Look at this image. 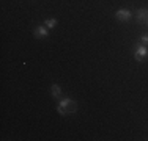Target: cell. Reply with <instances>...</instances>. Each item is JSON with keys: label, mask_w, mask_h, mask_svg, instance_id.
I'll use <instances>...</instances> for the list:
<instances>
[{"label": "cell", "mask_w": 148, "mask_h": 141, "mask_svg": "<svg viewBox=\"0 0 148 141\" xmlns=\"http://www.w3.org/2000/svg\"><path fill=\"white\" fill-rule=\"evenodd\" d=\"M57 111L62 116H66V115H69V113H74L76 111V102L71 100L69 97L62 99V100L58 102V105H57Z\"/></svg>", "instance_id": "1"}, {"label": "cell", "mask_w": 148, "mask_h": 141, "mask_svg": "<svg viewBox=\"0 0 148 141\" xmlns=\"http://www.w3.org/2000/svg\"><path fill=\"white\" fill-rule=\"evenodd\" d=\"M134 56H136L137 61H143V58L148 56L147 45H143L142 42H140V44H136V47H134Z\"/></svg>", "instance_id": "2"}, {"label": "cell", "mask_w": 148, "mask_h": 141, "mask_svg": "<svg viewBox=\"0 0 148 141\" xmlns=\"http://www.w3.org/2000/svg\"><path fill=\"white\" fill-rule=\"evenodd\" d=\"M115 17H117L118 20H121V22H128L132 17V13L129 11V9H118V11L115 13Z\"/></svg>", "instance_id": "3"}, {"label": "cell", "mask_w": 148, "mask_h": 141, "mask_svg": "<svg viewBox=\"0 0 148 141\" xmlns=\"http://www.w3.org/2000/svg\"><path fill=\"white\" fill-rule=\"evenodd\" d=\"M47 33H49V28L47 27H43V25H40L36 30L33 31L35 38H44V36H47Z\"/></svg>", "instance_id": "4"}, {"label": "cell", "mask_w": 148, "mask_h": 141, "mask_svg": "<svg viewBox=\"0 0 148 141\" xmlns=\"http://www.w3.org/2000/svg\"><path fill=\"white\" fill-rule=\"evenodd\" d=\"M137 20L139 22H148V9H139L137 11Z\"/></svg>", "instance_id": "5"}, {"label": "cell", "mask_w": 148, "mask_h": 141, "mask_svg": "<svg viewBox=\"0 0 148 141\" xmlns=\"http://www.w3.org/2000/svg\"><path fill=\"white\" fill-rule=\"evenodd\" d=\"M51 91H52V96H54L55 99H60V96H62V88H60L57 83H52Z\"/></svg>", "instance_id": "6"}, {"label": "cell", "mask_w": 148, "mask_h": 141, "mask_svg": "<svg viewBox=\"0 0 148 141\" xmlns=\"http://www.w3.org/2000/svg\"><path fill=\"white\" fill-rule=\"evenodd\" d=\"M44 24L47 25V28H54L55 25H57V20H55V19H47Z\"/></svg>", "instance_id": "7"}, {"label": "cell", "mask_w": 148, "mask_h": 141, "mask_svg": "<svg viewBox=\"0 0 148 141\" xmlns=\"http://www.w3.org/2000/svg\"><path fill=\"white\" fill-rule=\"evenodd\" d=\"M140 42H142L143 45H147L148 44V35H142V36H140Z\"/></svg>", "instance_id": "8"}, {"label": "cell", "mask_w": 148, "mask_h": 141, "mask_svg": "<svg viewBox=\"0 0 148 141\" xmlns=\"http://www.w3.org/2000/svg\"><path fill=\"white\" fill-rule=\"evenodd\" d=\"M147 24H148V22H147Z\"/></svg>", "instance_id": "9"}]
</instances>
